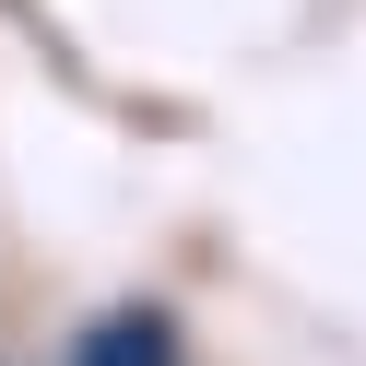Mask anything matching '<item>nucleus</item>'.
I'll return each instance as SVG.
<instances>
[{"label":"nucleus","mask_w":366,"mask_h":366,"mask_svg":"<svg viewBox=\"0 0 366 366\" xmlns=\"http://www.w3.org/2000/svg\"><path fill=\"white\" fill-rule=\"evenodd\" d=\"M71 366H177V319L166 307H119L71 342Z\"/></svg>","instance_id":"obj_1"}]
</instances>
